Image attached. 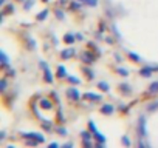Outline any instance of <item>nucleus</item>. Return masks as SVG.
Wrapping results in <instances>:
<instances>
[{"label": "nucleus", "mask_w": 158, "mask_h": 148, "mask_svg": "<svg viewBox=\"0 0 158 148\" xmlns=\"http://www.w3.org/2000/svg\"><path fill=\"white\" fill-rule=\"evenodd\" d=\"M138 134L141 139L147 137V130H146V117L141 116L139 117V122H138Z\"/></svg>", "instance_id": "1"}, {"label": "nucleus", "mask_w": 158, "mask_h": 148, "mask_svg": "<svg viewBox=\"0 0 158 148\" xmlns=\"http://www.w3.org/2000/svg\"><path fill=\"white\" fill-rule=\"evenodd\" d=\"M22 136L25 139H33V140H37V142H45V137L40 134V133H22Z\"/></svg>", "instance_id": "2"}, {"label": "nucleus", "mask_w": 158, "mask_h": 148, "mask_svg": "<svg viewBox=\"0 0 158 148\" xmlns=\"http://www.w3.org/2000/svg\"><path fill=\"white\" fill-rule=\"evenodd\" d=\"M153 71H158V65H156V66H144V68L139 71V74H141L143 77H150Z\"/></svg>", "instance_id": "3"}, {"label": "nucleus", "mask_w": 158, "mask_h": 148, "mask_svg": "<svg viewBox=\"0 0 158 148\" xmlns=\"http://www.w3.org/2000/svg\"><path fill=\"white\" fill-rule=\"evenodd\" d=\"M67 96L70 99H73V100H79V99H81V94H79V91L76 88H68L67 90Z\"/></svg>", "instance_id": "4"}, {"label": "nucleus", "mask_w": 158, "mask_h": 148, "mask_svg": "<svg viewBox=\"0 0 158 148\" xmlns=\"http://www.w3.org/2000/svg\"><path fill=\"white\" fill-rule=\"evenodd\" d=\"M74 54H76V49H74V48H67V49H62L60 57H62V59H71Z\"/></svg>", "instance_id": "5"}, {"label": "nucleus", "mask_w": 158, "mask_h": 148, "mask_svg": "<svg viewBox=\"0 0 158 148\" xmlns=\"http://www.w3.org/2000/svg\"><path fill=\"white\" fill-rule=\"evenodd\" d=\"M115 111V108L110 105V103H106V105H102V108H101V113L102 114H112Z\"/></svg>", "instance_id": "6"}, {"label": "nucleus", "mask_w": 158, "mask_h": 148, "mask_svg": "<svg viewBox=\"0 0 158 148\" xmlns=\"http://www.w3.org/2000/svg\"><path fill=\"white\" fill-rule=\"evenodd\" d=\"M84 97H85V99H89V100H93V102H98V100H101V99H102L101 96L93 94V93H85V94H84Z\"/></svg>", "instance_id": "7"}, {"label": "nucleus", "mask_w": 158, "mask_h": 148, "mask_svg": "<svg viewBox=\"0 0 158 148\" xmlns=\"http://www.w3.org/2000/svg\"><path fill=\"white\" fill-rule=\"evenodd\" d=\"M51 107H53L51 100H48V99H42V100H40V108H44V110H51Z\"/></svg>", "instance_id": "8"}, {"label": "nucleus", "mask_w": 158, "mask_h": 148, "mask_svg": "<svg viewBox=\"0 0 158 148\" xmlns=\"http://www.w3.org/2000/svg\"><path fill=\"white\" fill-rule=\"evenodd\" d=\"M82 59H84L87 63H93V62H95V56L90 54V53H84V54H82Z\"/></svg>", "instance_id": "9"}, {"label": "nucleus", "mask_w": 158, "mask_h": 148, "mask_svg": "<svg viewBox=\"0 0 158 148\" xmlns=\"http://www.w3.org/2000/svg\"><path fill=\"white\" fill-rule=\"evenodd\" d=\"M57 77H60V79H62V77H67V69H65V66L60 65V66L57 68Z\"/></svg>", "instance_id": "10"}, {"label": "nucleus", "mask_w": 158, "mask_h": 148, "mask_svg": "<svg viewBox=\"0 0 158 148\" xmlns=\"http://www.w3.org/2000/svg\"><path fill=\"white\" fill-rule=\"evenodd\" d=\"M74 39H76V37H74L73 34H65V36H64V42H65V43H68V45L74 43Z\"/></svg>", "instance_id": "11"}, {"label": "nucleus", "mask_w": 158, "mask_h": 148, "mask_svg": "<svg viewBox=\"0 0 158 148\" xmlns=\"http://www.w3.org/2000/svg\"><path fill=\"white\" fill-rule=\"evenodd\" d=\"M44 71H45V80L51 84V82H53V74H51V71H50V68H45Z\"/></svg>", "instance_id": "12"}, {"label": "nucleus", "mask_w": 158, "mask_h": 148, "mask_svg": "<svg viewBox=\"0 0 158 148\" xmlns=\"http://www.w3.org/2000/svg\"><path fill=\"white\" fill-rule=\"evenodd\" d=\"M93 134H95V137H96V140H98V142H101V143H104V142H106V137H104V134H102V133L96 131V133H93Z\"/></svg>", "instance_id": "13"}, {"label": "nucleus", "mask_w": 158, "mask_h": 148, "mask_svg": "<svg viewBox=\"0 0 158 148\" xmlns=\"http://www.w3.org/2000/svg\"><path fill=\"white\" fill-rule=\"evenodd\" d=\"M98 87H99V90H101V91H106V93H107V91L110 90V88H109V84H107V82H99V84H98Z\"/></svg>", "instance_id": "14"}, {"label": "nucleus", "mask_w": 158, "mask_h": 148, "mask_svg": "<svg viewBox=\"0 0 158 148\" xmlns=\"http://www.w3.org/2000/svg\"><path fill=\"white\" fill-rule=\"evenodd\" d=\"M149 93L153 94V93H158V82H153L150 87H149Z\"/></svg>", "instance_id": "15"}, {"label": "nucleus", "mask_w": 158, "mask_h": 148, "mask_svg": "<svg viewBox=\"0 0 158 148\" xmlns=\"http://www.w3.org/2000/svg\"><path fill=\"white\" fill-rule=\"evenodd\" d=\"M0 57H2V65H3V66H8V62H10V60H8V56L2 51V53H0Z\"/></svg>", "instance_id": "16"}, {"label": "nucleus", "mask_w": 158, "mask_h": 148, "mask_svg": "<svg viewBox=\"0 0 158 148\" xmlns=\"http://www.w3.org/2000/svg\"><path fill=\"white\" fill-rule=\"evenodd\" d=\"M47 16H48V10H44L40 14H37V20H45Z\"/></svg>", "instance_id": "17"}, {"label": "nucleus", "mask_w": 158, "mask_h": 148, "mask_svg": "<svg viewBox=\"0 0 158 148\" xmlns=\"http://www.w3.org/2000/svg\"><path fill=\"white\" fill-rule=\"evenodd\" d=\"M147 110H149V111H155V110H158V102L149 103V105H147Z\"/></svg>", "instance_id": "18"}, {"label": "nucleus", "mask_w": 158, "mask_h": 148, "mask_svg": "<svg viewBox=\"0 0 158 148\" xmlns=\"http://www.w3.org/2000/svg\"><path fill=\"white\" fill-rule=\"evenodd\" d=\"M129 57H130L132 60H135V62H139V60H141V57H139L138 54H135V53H129Z\"/></svg>", "instance_id": "19"}, {"label": "nucleus", "mask_w": 158, "mask_h": 148, "mask_svg": "<svg viewBox=\"0 0 158 148\" xmlns=\"http://www.w3.org/2000/svg\"><path fill=\"white\" fill-rule=\"evenodd\" d=\"M118 72H119V76H129V71L126 69V68H118Z\"/></svg>", "instance_id": "20"}, {"label": "nucleus", "mask_w": 158, "mask_h": 148, "mask_svg": "<svg viewBox=\"0 0 158 148\" xmlns=\"http://www.w3.org/2000/svg\"><path fill=\"white\" fill-rule=\"evenodd\" d=\"M90 137H92V133L90 131H82V139L84 140H90Z\"/></svg>", "instance_id": "21"}, {"label": "nucleus", "mask_w": 158, "mask_h": 148, "mask_svg": "<svg viewBox=\"0 0 158 148\" xmlns=\"http://www.w3.org/2000/svg\"><path fill=\"white\" fill-rule=\"evenodd\" d=\"M119 87H121V91H123V93L130 94V88H129V85H119Z\"/></svg>", "instance_id": "22"}, {"label": "nucleus", "mask_w": 158, "mask_h": 148, "mask_svg": "<svg viewBox=\"0 0 158 148\" xmlns=\"http://www.w3.org/2000/svg\"><path fill=\"white\" fill-rule=\"evenodd\" d=\"M121 142H123L126 146H130V140H129V137H127V136H123V137H121Z\"/></svg>", "instance_id": "23"}, {"label": "nucleus", "mask_w": 158, "mask_h": 148, "mask_svg": "<svg viewBox=\"0 0 158 148\" xmlns=\"http://www.w3.org/2000/svg\"><path fill=\"white\" fill-rule=\"evenodd\" d=\"M37 143H40V142H37V140H33V139H27V145H30V146H36Z\"/></svg>", "instance_id": "24"}, {"label": "nucleus", "mask_w": 158, "mask_h": 148, "mask_svg": "<svg viewBox=\"0 0 158 148\" xmlns=\"http://www.w3.org/2000/svg\"><path fill=\"white\" fill-rule=\"evenodd\" d=\"M33 5H34V0H28V2H27V3L23 5V8H25V10H30V8H31Z\"/></svg>", "instance_id": "25"}, {"label": "nucleus", "mask_w": 158, "mask_h": 148, "mask_svg": "<svg viewBox=\"0 0 158 148\" xmlns=\"http://www.w3.org/2000/svg\"><path fill=\"white\" fill-rule=\"evenodd\" d=\"M85 3H87L89 6H96V5H98V0H85Z\"/></svg>", "instance_id": "26"}, {"label": "nucleus", "mask_w": 158, "mask_h": 148, "mask_svg": "<svg viewBox=\"0 0 158 148\" xmlns=\"http://www.w3.org/2000/svg\"><path fill=\"white\" fill-rule=\"evenodd\" d=\"M68 82H71V84H76V85H77L79 82H81V80H79L77 77H73V76H70V77H68Z\"/></svg>", "instance_id": "27"}, {"label": "nucleus", "mask_w": 158, "mask_h": 148, "mask_svg": "<svg viewBox=\"0 0 158 148\" xmlns=\"http://www.w3.org/2000/svg\"><path fill=\"white\" fill-rule=\"evenodd\" d=\"M11 11H14V6H13V5H8V6L3 10V13H5V14H10Z\"/></svg>", "instance_id": "28"}, {"label": "nucleus", "mask_w": 158, "mask_h": 148, "mask_svg": "<svg viewBox=\"0 0 158 148\" xmlns=\"http://www.w3.org/2000/svg\"><path fill=\"white\" fill-rule=\"evenodd\" d=\"M89 128H90V131L92 133H96L98 130H96V127H95V122H89Z\"/></svg>", "instance_id": "29"}, {"label": "nucleus", "mask_w": 158, "mask_h": 148, "mask_svg": "<svg viewBox=\"0 0 158 148\" xmlns=\"http://www.w3.org/2000/svg\"><path fill=\"white\" fill-rule=\"evenodd\" d=\"M70 6H71V10H79V8H81V5H79L77 2H73Z\"/></svg>", "instance_id": "30"}, {"label": "nucleus", "mask_w": 158, "mask_h": 148, "mask_svg": "<svg viewBox=\"0 0 158 148\" xmlns=\"http://www.w3.org/2000/svg\"><path fill=\"white\" fill-rule=\"evenodd\" d=\"M5 88H6V80H5V79H2V82H0V90L3 91Z\"/></svg>", "instance_id": "31"}, {"label": "nucleus", "mask_w": 158, "mask_h": 148, "mask_svg": "<svg viewBox=\"0 0 158 148\" xmlns=\"http://www.w3.org/2000/svg\"><path fill=\"white\" fill-rule=\"evenodd\" d=\"M56 17H57V19H64V13H62L60 10H57V11H56Z\"/></svg>", "instance_id": "32"}, {"label": "nucleus", "mask_w": 158, "mask_h": 148, "mask_svg": "<svg viewBox=\"0 0 158 148\" xmlns=\"http://www.w3.org/2000/svg\"><path fill=\"white\" fill-rule=\"evenodd\" d=\"M42 127H44L45 130H51V123H48V122H44V123H42Z\"/></svg>", "instance_id": "33"}, {"label": "nucleus", "mask_w": 158, "mask_h": 148, "mask_svg": "<svg viewBox=\"0 0 158 148\" xmlns=\"http://www.w3.org/2000/svg\"><path fill=\"white\" fill-rule=\"evenodd\" d=\"M85 72L89 74V79H93V77H95V74H93V71H90V69H85Z\"/></svg>", "instance_id": "34"}, {"label": "nucleus", "mask_w": 158, "mask_h": 148, "mask_svg": "<svg viewBox=\"0 0 158 148\" xmlns=\"http://www.w3.org/2000/svg\"><path fill=\"white\" fill-rule=\"evenodd\" d=\"M57 133H59V134H67V130L60 127V128H57Z\"/></svg>", "instance_id": "35"}, {"label": "nucleus", "mask_w": 158, "mask_h": 148, "mask_svg": "<svg viewBox=\"0 0 158 148\" xmlns=\"http://www.w3.org/2000/svg\"><path fill=\"white\" fill-rule=\"evenodd\" d=\"M28 43H30V46H31V49H33V48H34V40L28 37Z\"/></svg>", "instance_id": "36"}, {"label": "nucleus", "mask_w": 158, "mask_h": 148, "mask_svg": "<svg viewBox=\"0 0 158 148\" xmlns=\"http://www.w3.org/2000/svg\"><path fill=\"white\" fill-rule=\"evenodd\" d=\"M40 68H44V69H45V68H48V65H47L45 62H40Z\"/></svg>", "instance_id": "37"}, {"label": "nucleus", "mask_w": 158, "mask_h": 148, "mask_svg": "<svg viewBox=\"0 0 158 148\" xmlns=\"http://www.w3.org/2000/svg\"><path fill=\"white\" fill-rule=\"evenodd\" d=\"M138 145H139V146H149V143H146V142H143V140H141Z\"/></svg>", "instance_id": "38"}, {"label": "nucleus", "mask_w": 158, "mask_h": 148, "mask_svg": "<svg viewBox=\"0 0 158 148\" xmlns=\"http://www.w3.org/2000/svg\"><path fill=\"white\" fill-rule=\"evenodd\" d=\"M3 139H5V133L2 131V133H0V140H3Z\"/></svg>", "instance_id": "39"}, {"label": "nucleus", "mask_w": 158, "mask_h": 148, "mask_svg": "<svg viewBox=\"0 0 158 148\" xmlns=\"http://www.w3.org/2000/svg\"><path fill=\"white\" fill-rule=\"evenodd\" d=\"M50 146H51V148H56V146H59V145H57L56 142H53V143H50Z\"/></svg>", "instance_id": "40"}, {"label": "nucleus", "mask_w": 158, "mask_h": 148, "mask_svg": "<svg viewBox=\"0 0 158 148\" xmlns=\"http://www.w3.org/2000/svg\"><path fill=\"white\" fill-rule=\"evenodd\" d=\"M76 39H77V40H82L84 37H82V34H77V36H76Z\"/></svg>", "instance_id": "41"}, {"label": "nucleus", "mask_w": 158, "mask_h": 148, "mask_svg": "<svg viewBox=\"0 0 158 148\" xmlns=\"http://www.w3.org/2000/svg\"><path fill=\"white\" fill-rule=\"evenodd\" d=\"M79 2H85V0H79Z\"/></svg>", "instance_id": "42"}, {"label": "nucleus", "mask_w": 158, "mask_h": 148, "mask_svg": "<svg viewBox=\"0 0 158 148\" xmlns=\"http://www.w3.org/2000/svg\"><path fill=\"white\" fill-rule=\"evenodd\" d=\"M44 2H48V0H44Z\"/></svg>", "instance_id": "43"}]
</instances>
